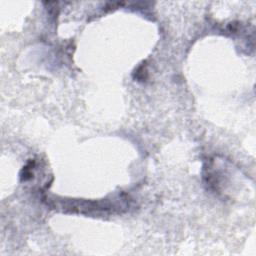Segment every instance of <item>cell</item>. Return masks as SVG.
Instances as JSON below:
<instances>
[{
    "label": "cell",
    "mask_w": 256,
    "mask_h": 256,
    "mask_svg": "<svg viewBox=\"0 0 256 256\" xmlns=\"http://www.w3.org/2000/svg\"><path fill=\"white\" fill-rule=\"evenodd\" d=\"M146 69L144 68V65H141L138 69L136 70V78L138 79V80H144L145 78V76L144 74H146Z\"/></svg>",
    "instance_id": "obj_1"
}]
</instances>
